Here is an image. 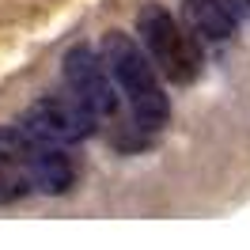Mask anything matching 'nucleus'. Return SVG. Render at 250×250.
I'll return each instance as SVG.
<instances>
[{
	"label": "nucleus",
	"mask_w": 250,
	"mask_h": 250,
	"mask_svg": "<svg viewBox=\"0 0 250 250\" xmlns=\"http://www.w3.org/2000/svg\"><path fill=\"white\" fill-rule=\"evenodd\" d=\"M103 61H106L110 76L118 80V87H122L125 103L133 106V118L148 129H159V125L171 118V103H167V95H163V83L156 76V64L148 61L141 53V46L122 31H110L103 38Z\"/></svg>",
	"instance_id": "obj_1"
},
{
	"label": "nucleus",
	"mask_w": 250,
	"mask_h": 250,
	"mask_svg": "<svg viewBox=\"0 0 250 250\" xmlns=\"http://www.w3.org/2000/svg\"><path fill=\"white\" fill-rule=\"evenodd\" d=\"M137 31H141V42L148 46L152 61L163 68V76L171 83H193L201 76V46L167 8L148 4L137 16Z\"/></svg>",
	"instance_id": "obj_2"
},
{
	"label": "nucleus",
	"mask_w": 250,
	"mask_h": 250,
	"mask_svg": "<svg viewBox=\"0 0 250 250\" xmlns=\"http://www.w3.org/2000/svg\"><path fill=\"white\" fill-rule=\"evenodd\" d=\"M64 83H68V95L80 99L95 118H118L122 87L110 76L103 53H95L87 46H72L64 53Z\"/></svg>",
	"instance_id": "obj_3"
},
{
	"label": "nucleus",
	"mask_w": 250,
	"mask_h": 250,
	"mask_svg": "<svg viewBox=\"0 0 250 250\" xmlns=\"http://www.w3.org/2000/svg\"><path fill=\"white\" fill-rule=\"evenodd\" d=\"M23 129L27 133H34L38 141L46 144H57V148H64V144H76L83 141V137H91L95 129V114L80 99H64V95H46V99H38L27 114H23Z\"/></svg>",
	"instance_id": "obj_4"
},
{
	"label": "nucleus",
	"mask_w": 250,
	"mask_h": 250,
	"mask_svg": "<svg viewBox=\"0 0 250 250\" xmlns=\"http://www.w3.org/2000/svg\"><path fill=\"white\" fill-rule=\"evenodd\" d=\"M42 144L46 141H38L23 125L0 129V197H19V193L34 189L31 171H34V159L42 152Z\"/></svg>",
	"instance_id": "obj_5"
},
{
	"label": "nucleus",
	"mask_w": 250,
	"mask_h": 250,
	"mask_svg": "<svg viewBox=\"0 0 250 250\" xmlns=\"http://www.w3.org/2000/svg\"><path fill=\"white\" fill-rule=\"evenodd\" d=\"M182 16H186L189 31L208 38V42H224L239 27V8H235L231 0H186L182 4Z\"/></svg>",
	"instance_id": "obj_6"
},
{
	"label": "nucleus",
	"mask_w": 250,
	"mask_h": 250,
	"mask_svg": "<svg viewBox=\"0 0 250 250\" xmlns=\"http://www.w3.org/2000/svg\"><path fill=\"white\" fill-rule=\"evenodd\" d=\"M235 8H239V16H250V0H231Z\"/></svg>",
	"instance_id": "obj_7"
}]
</instances>
